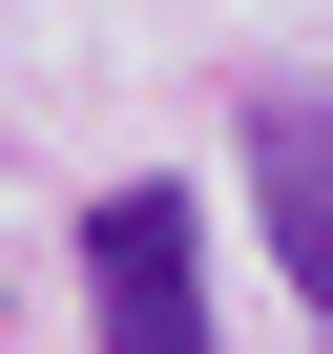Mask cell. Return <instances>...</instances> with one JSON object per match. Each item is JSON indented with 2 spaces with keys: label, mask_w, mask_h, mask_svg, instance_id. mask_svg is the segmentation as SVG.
<instances>
[{
  "label": "cell",
  "mask_w": 333,
  "mask_h": 354,
  "mask_svg": "<svg viewBox=\"0 0 333 354\" xmlns=\"http://www.w3.org/2000/svg\"><path fill=\"white\" fill-rule=\"evenodd\" d=\"M84 313H104V354H209V209L104 188L84 209Z\"/></svg>",
  "instance_id": "cell-1"
},
{
  "label": "cell",
  "mask_w": 333,
  "mask_h": 354,
  "mask_svg": "<svg viewBox=\"0 0 333 354\" xmlns=\"http://www.w3.org/2000/svg\"><path fill=\"white\" fill-rule=\"evenodd\" d=\"M250 209H271V271H292V313L333 333V104H250Z\"/></svg>",
  "instance_id": "cell-2"
}]
</instances>
